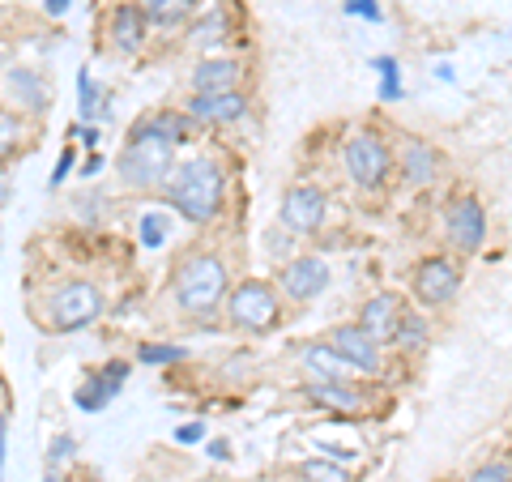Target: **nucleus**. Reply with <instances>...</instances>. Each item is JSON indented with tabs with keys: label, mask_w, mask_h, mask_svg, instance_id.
<instances>
[{
	"label": "nucleus",
	"mask_w": 512,
	"mask_h": 482,
	"mask_svg": "<svg viewBox=\"0 0 512 482\" xmlns=\"http://www.w3.org/2000/svg\"><path fill=\"white\" fill-rule=\"evenodd\" d=\"M163 201L180 218H188L192 227H210V222L222 214V201H227V171H222L214 158L175 163V171L163 184Z\"/></svg>",
	"instance_id": "1"
},
{
	"label": "nucleus",
	"mask_w": 512,
	"mask_h": 482,
	"mask_svg": "<svg viewBox=\"0 0 512 482\" xmlns=\"http://www.w3.org/2000/svg\"><path fill=\"white\" fill-rule=\"evenodd\" d=\"M231 295V265L218 252H192L171 273L175 308L192 320H210L218 308H227Z\"/></svg>",
	"instance_id": "2"
},
{
	"label": "nucleus",
	"mask_w": 512,
	"mask_h": 482,
	"mask_svg": "<svg viewBox=\"0 0 512 482\" xmlns=\"http://www.w3.org/2000/svg\"><path fill=\"white\" fill-rule=\"evenodd\" d=\"M175 141L163 137L158 128L141 116L133 128H128V141L120 150V184L146 192V188H163L167 175L175 171Z\"/></svg>",
	"instance_id": "3"
},
{
	"label": "nucleus",
	"mask_w": 512,
	"mask_h": 482,
	"mask_svg": "<svg viewBox=\"0 0 512 482\" xmlns=\"http://www.w3.org/2000/svg\"><path fill=\"white\" fill-rule=\"evenodd\" d=\"M342 171L359 192H380L389 184V175L397 171L393 146L376 133V128H355L342 146Z\"/></svg>",
	"instance_id": "4"
},
{
	"label": "nucleus",
	"mask_w": 512,
	"mask_h": 482,
	"mask_svg": "<svg viewBox=\"0 0 512 482\" xmlns=\"http://www.w3.org/2000/svg\"><path fill=\"white\" fill-rule=\"evenodd\" d=\"M227 320H231V329L252 333V337L274 333L282 325V291L265 278H244L227 295Z\"/></svg>",
	"instance_id": "5"
},
{
	"label": "nucleus",
	"mask_w": 512,
	"mask_h": 482,
	"mask_svg": "<svg viewBox=\"0 0 512 482\" xmlns=\"http://www.w3.org/2000/svg\"><path fill=\"white\" fill-rule=\"evenodd\" d=\"M103 316V291L94 282H64L56 286L43 303V325L52 333H77V329H90L94 320Z\"/></svg>",
	"instance_id": "6"
},
{
	"label": "nucleus",
	"mask_w": 512,
	"mask_h": 482,
	"mask_svg": "<svg viewBox=\"0 0 512 482\" xmlns=\"http://www.w3.org/2000/svg\"><path fill=\"white\" fill-rule=\"evenodd\" d=\"M329 282H333V269L325 256H316V252H295V256H286L282 269H278V291L282 299H291V303H312L329 291Z\"/></svg>",
	"instance_id": "7"
},
{
	"label": "nucleus",
	"mask_w": 512,
	"mask_h": 482,
	"mask_svg": "<svg viewBox=\"0 0 512 482\" xmlns=\"http://www.w3.org/2000/svg\"><path fill=\"white\" fill-rule=\"evenodd\" d=\"M444 244L457 256H478L487 248V210L478 197H453L444 214Z\"/></svg>",
	"instance_id": "8"
},
{
	"label": "nucleus",
	"mask_w": 512,
	"mask_h": 482,
	"mask_svg": "<svg viewBox=\"0 0 512 482\" xmlns=\"http://www.w3.org/2000/svg\"><path fill=\"white\" fill-rule=\"evenodd\" d=\"M329 205L333 201L320 184H291L282 192L278 222H282V231H291V235H316L329 218Z\"/></svg>",
	"instance_id": "9"
},
{
	"label": "nucleus",
	"mask_w": 512,
	"mask_h": 482,
	"mask_svg": "<svg viewBox=\"0 0 512 482\" xmlns=\"http://www.w3.org/2000/svg\"><path fill=\"white\" fill-rule=\"evenodd\" d=\"M410 291L423 308H448L461 291V265L453 256H423L410 273Z\"/></svg>",
	"instance_id": "10"
},
{
	"label": "nucleus",
	"mask_w": 512,
	"mask_h": 482,
	"mask_svg": "<svg viewBox=\"0 0 512 482\" xmlns=\"http://www.w3.org/2000/svg\"><path fill=\"white\" fill-rule=\"evenodd\" d=\"M325 342L338 350V355L355 367L359 376H384V350L389 346H380L376 337L359 325V320H342V325H333L325 333Z\"/></svg>",
	"instance_id": "11"
},
{
	"label": "nucleus",
	"mask_w": 512,
	"mask_h": 482,
	"mask_svg": "<svg viewBox=\"0 0 512 482\" xmlns=\"http://www.w3.org/2000/svg\"><path fill=\"white\" fill-rule=\"evenodd\" d=\"M128 372H133V367H128L124 359H111V363H103V367H94V372H86V380L73 389V406H77V410H86V414L107 410V406H111V397L124 389Z\"/></svg>",
	"instance_id": "12"
},
{
	"label": "nucleus",
	"mask_w": 512,
	"mask_h": 482,
	"mask_svg": "<svg viewBox=\"0 0 512 482\" xmlns=\"http://www.w3.org/2000/svg\"><path fill=\"white\" fill-rule=\"evenodd\" d=\"M402 316H406L402 295H397V291H380V295H372V299H363V308H359L355 320L376 337L380 346H393L397 329H402Z\"/></svg>",
	"instance_id": "13"
},
{
	"label": "nucleus",
	"mask_w": 512,
	"mask_h": 482,
	"mask_svg": "<svg viewBox=\"0 0 512 482\" xmlns=\"http://www.w3.org/2000/svg\"><path fill=\"white\" fill-rule=\"evenodd\" d=\"M146 35H150V22L137 0H124V5L107 13V43L116 47L120 56H137L141 47H146Z\"/></svg>",
	"instance_id": "14"
},
{
	"label": "nucleus",
	"mask_w": 512,
	"mask_h": 482,
	"mask_svg": "<svg viewBox=\"0 0 512 482\" xmlns=\"http://www.w3.org/2000/svg\"><path fill=\"white\" fill-rule=\"evenodd\" d=\"M188 116L197 124H235L248 116L244 90H214V94H188Z\"/></svg>",
	"instance_id": "15"
},
{
	"label": "nucleus",
	"mask_w": 512,
	"mask_h": 482,
	"mask_svg": "<svg viewBox=\"0 0 512 482\" xmlns=\"http://www.w3.org/2000/svg\"><path fill=\"white\" fill-rule=\"evenodd\" d=\"M397 158V175H402V184L410 188H427L431 180H436V171H440V154L436 146H427L423 137H406L402 146L393 150Z\"/></svg>",
	"instance_id": "16"
},
{
	"label": "nucleus",
	"mask_w": 512,
	"mask_h": 482,
	"mask_svg": "<svg viewBox=\"0 0 512 482\" xmlns=\"http://www.w3.org/2000/svg\"><path fill=\"white\" fill-rule=\"evenodd\" d=\"M303 397L320 410H338V414H359L367 410V393L359 389V380H308Z\"/></svg>",
	"instance_id": "17"
},
{
	"label": "nucleus",
	"mask_w": 512,
	"mask_h": 482,
	"mask_svg": "<svg viewBox=\"0 0 512 482\" xmlns=\"http://www.w3.org/2000/svg\"><path fill=\"white\" fill-rule=\"evenodd\" d=\"M5 90L9 99L18 103V111H30V116H43L47 107V77L39 69H30V64H13V69H5Z\"/></svg>",
	"instance_id": "18"
},
{
	"label": "nucleus",
	"mask_w": 512,
	"mask_h": 482,
	"mask_svg": "<svg viewBox=\"0 0 512 482\" xmlns=\"http://www.w3.org/2000/svg\"><path fill=\"white\" fill-rule=\"evenodd\" d=\"M299 363H303V372H308V380H359V372L325 342V337H316V342L303 346Z\"/></svg>",
	"instance_id": "19"
},
{
	"label": "nucleus",
	"mask_w": 512,
	"mask_h": 482,
	"mask_svg": "<svg viewBox=\"0 0 512 482\" xmlns=\"http://www.w3.org/2000/svg\"><path fill=\"white\" fill-rule=\"evenodd\" d=\"M239 77H244V64L231 56H210L201 60L197 69L188 73V90L192 94H214V90H239Z\"/></svg>",
	"instance_id": "20"
},
{
	"label": "nucleus",
	"mask_w": 512,
	"mask_h": 482,
	"mask_svg": "<svg viewBox=\"0 0 512 482\" xmlns=\"http://www.w3.org/2000/svg\"><path fill=\"white\" fill-rule=\"evenodd\" d=\"M227 39H231V18L222 13V5L205 9L201 18L188 26V43L192 47H218V43H227Z\"/></svg>",
	"instance_id": "21"
},
{
	"label": "nucleus",
	"mask_w": 512,
	"mask_h": 482,
	"mask_svg": "<svg viewBox=\"0 0 512 482\" xmlns=\"http://www.w3.org/2000/svg\"><path fill=\"white\" fill-rule=\"evenodd\" d=\"M150 26H180L197 13V0H137Z\"/></svg>",
	"instance_id": "22"
},
{
	"label": "nucleus",
	"mask_w": 512,
	"mask_h": 482,
	"mask_svg": "<svg viewBox=\"0 0 512 482\" xmlns=\"http://www.w3.org/2000/svg\"><path fill=\"white\" fill-rule=\"evenodd\" d=\"M427 342H431L427 316L423 312H406L402 316V329H397V337H393V350H402V355H423Z\"/></svg>",
	"instance_id": "23"
},
{
	"label": "nucleus",
	"mask_w": 512,
	"mask_h": 482,
	"mask_svg": "<svg viewBox=\"0 0 512 482\" xmlns=\"http://www.w3.org/2000/svg\"><path fill=\"white\" fill-rule=\"evenodd\" d=\"M299 482H355V478H350V465L346 461L320 453V457H308V461L299 465Z\"/></svg>",
	"instance_id": "24"
},
{
	"label": "nucleus",
	"mask_w": 512,
	"mask_h": 482,
	"mask_svg": "<svg viewBox=\"0 0 512 482\" xmlns=\"http://www.w3.org/2000/svg\"><path fill=\"white\" fill-rule=\"evenodd\" d=\"M146 120H150L163 137H171L175 146H188L192 133H197V120H192L188 111H154V116H146Z\"/></svg>",
	"instance_id": "25"
},
{
	"label": "nucleus",
	"mask_w": 512,
	"mask_h": 482,
	"mask_svg": "<svg viewBox=\"0 0 512 482\" xmlns=\"http://www.w3.org/2000/svg\"><path fill=\"white\" fill-rule=\"evenodd\" d=\"M372 69L380 73V103H402V64H397V56H376Z\"/></svg>",
	"instance_id": "26"
},
{
	"label": "nucleus",
	"mask_w": 512,
	"mask_h": 482,
	"mask_svg": "<svg viewBox=\"0 0 512 482\" xmlns=\"http://www.w3.org/2000/svg\"><path fill=\"white\" fill-rule=\"evenodd\" d=\"M103 111V94H99V82L90 77V69L77 73V116L86 124H94V116Z\"/></svg>",
	"instance_id": "27"
},
{
	"label": "nucleus",
	"mask_w": 512,
	"mask_h": 482,
	"mask_svg": "<svg viewBox=\"0 0 512 482\" xmlns=\"http://www.w3.org/2000/svg\"><path fill=\"white\" fill-rule=\"evenodd\" d=\"M26 137V120H22V111H13L0 103V158L18 150V141Z\"/></svg>",
	"instance_id": "28"
},
{
	"label": "nucleus",
	"mask_w": 512,
	"mask_h": 482,
	"mask_svg": "<svg viewBox=\"0 0 512 482\" xmlns=\"http://www.w3.org/2000/svg\"><path fill=\"white\" fill-rule=\"evenodd\" d=\"M137 359L150 363V367H171V363H184L188 350L184 346H171V342H141L137 346Z\"/></svg>",
	"instance_id": "29"
},
{
	"label": "nucleus",
	"mask_w": 512,
	"mask_h": 482,
	"mask_svg": "<svg viewBox=\"0 0 512 482\" xmlns=\"http://www.w3.org/2000/svg\"><path fill=\"white\" fill-rule=\"evenodd\" d=\"M466 482H512V461L508 457H491L483 465H474Z\"/></svg>",
	"instance_id": "30"
},
{
	"label": "nucleus",
	"mask_w": 512,
	"mask_h": 482,
	"mask_svg": "<svg viewBox=\"0 0 512 482\" xmlns=\"http://www.w3.org/2000/svg\"><path fill=\"white\" fill-rule=\"evenodd\" d=\"M141 244H146V248H163L167 244V218L163 214H146V218H141Z\"/></svg>",
	"instance_id": "31"
},
{
	"label": "nucleus",
	"mask_w": 512,
	"mask_h": 482,
	"mask_svg": "<svg viewBox=\"0 0 512 482\" xmlns=\"http://www.w3.org/2000/svg\"><path fill=\"white\" fill-rule=\"evenodd\" d=\"M346 13H350V18L372 22V26H380V22H384V9L376 5V0H346Z\"/></svg>",
	"instance_id": "32"
},
{
	"label": "nucleus",
	"mask_w": 512,
	"mask_h": 482,
	"mask_svg": "<svg viewBox=\"0 0 512 482\" xmlns=\"http://www.w3.org/2000/svg\"><path fill=\"white\" fill-rule=\"evenodd\" d=\"M73 163H77V154H73V150H60V158H56V171H52V180H47V188H56V184L69 180Z\"/></svg>",
	"instance_id": "33"
},
{
	"label": "nucleus",
	"mask_w": 512,
	"mask_h": 482,
	"mask_svg": "<svg viewBox=\"0 0 512 482\" xmlns=\"http://www.w3.org/2000/svg\"><path fill=\"white\" fill-rule=\"evenodd\" d=\"M77 453V444L69 440V436H56V444L47 448V465H60V461H69Z\"/></svg>",
	"instance_id": "34"
},
{
	"label": "nucleus",
	"mask_w": 512,
	"mask_h": 482,
	"mask_svg": "<svg viewBox=\"0 0 512 482\" xmlns=\"http://www.w3.org/2000/svg\"><path fill=\"white\" fill-rule=\"evenodd\" d=\"M205 440V423H184L175 427V444H201Z\"/></svg>",
	"instance_id": "35"
},
{
	"label": "nucleus",
	"mask_w": 512,
	"mask_h": 482,
	"mask_svg": "<svg viewBox=\"0 0 512 482\" xmlns=\"http://www.w3.org/2000/svg\"><path fill=\"white\" fill-rule=\"evenodd\" d=\"M73 137L82 141L86 150H99V128H94V124H77V128H73Z\"/></svg>",
	"instance_id": "36"
},
{
	"label": "nucleus",
	"mask_w": 512,
	"mask_h": 482,
	"mask_svg": "<svg viewBox=\"0 0 512 482\" xmlns=\"http://www.w3.org/2000/svg\"><path fill=\"white\" fill-rule=\"evenodd\" d=\"M5 453H9V419L0 414V478H5Z\"/></svg>",
	"instance_id": "37"
},
{
	"label": "nucleus",
	"mask_w": 512,
	"mask_h": 482,
	"mask_svg": "<svg viewBox=\"0 0 512 482\" xmlns=\"http://www.w3.org/2000/svg\"><path fill=\"white\" fill-rule=\"evenodd\" d=\"M69 5H73V0H43V9L52 13V18H64V13H69Z\"/></svg>",
	"instance_id": "38"
},
{
	"label": "nucleus",
	"mask_w": 512,
	"mask_h": 482,
	"mask_svg": "<svg viewBox=\"0 0 512 482\" xmlns=\"http://www.w3.org/2000/svg\"><path fill=\"white\" fill-rule=\"evenodd\" d=\"M210 457H214V461H227V457H231V444H227V440H214V444H210Z\"/></svg>",
	"instance_id": "39"
},
{
	"label": "nucleus",
	"mask_w": 512,
	"mask_h": 482,
	"mask_svg": "<svg viewBox=\"0 0 512 482\" xmlns=\"http://www.w3.org/2000/svg\"><path fill=\"white\" fill-rule=\"evenodd\" d=\"M99 171H103V154H94V150H90V158H86L82 175H99Z\"/></svg>",
	"instance_id": "40"
},
{
	"label": "nucleus",
	"mask_w": 512,
	"mask_h": 482,
	"mask_svg": "<svg viewBox=\"0 0 512 482\" xmlns=\"http://www.w3.org/2000/svg\"><path fill=\"white\" fill-rule=\"evenodd\" d=\"M436 77L440 82H453V64H436Z\"/></svg>",
	"instance_id": "41"
},
{
	"label": "nucleus",
	"mask_w": 512,
	"mask_h": 482,
	"mask_svg": "<svg viewBox=\"0 0 512 482\" xmlns=\"http://www.w3.org/2000/svg\"><path fill=\"white\" fill-rule=\"evenodd\" d=\"M5 197H9V184H5V180H0V205H5Z\"/></svg>",
	"instance_id": "42"
},
{
	"label": "nucleus",
	"mask_w": 512,
	"mask_h": 482,
	"mask_svg": "<svg viewBox=\"0 0 512 482\" xmlns=\"http://www.w3.org/2000/svg\"><path fill=\"white\" fill-rule=\"evenodd\" d=\"M440 482H466V478H440Z\"/></svg>",
	"instance_id": "43"
},
{
	"label": "nucleus",
	"mask_w": 512,
	"mask_h": 482,
	"mask_svg": "<svg viewBox=\"0 0 512 482\" xmlns=\"http://www.w3.org/2000/svg\"><path fill=\"white\" fill-rule=\"evenodd\" d=\"M0 69H5V56H0Z\"/></svg>",
	"instance_id": "44"
}]
</instances>
